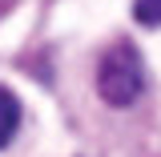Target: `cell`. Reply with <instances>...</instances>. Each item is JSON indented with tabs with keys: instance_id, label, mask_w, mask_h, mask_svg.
I'll use <instances>...</instances> for the list:
<instances>
[{
	"instance_id": "2",
	"label": "cell",
	"mask_w": 161,
	"mask_h": 157,
	"mask_svg": "<svg viewBox=\"0 0 161 157\" xmlns=\"http://www.w3.org/2000/svg\"><path fill=\"white\" fill-rule=\"evenodd\" d=\"M16 129H20V101L8 85H0V149L12 145Z\"/></svg>"
},
{
	"instance_id": "1",
	"label": "cell",
	"mask_w": 161,
	"mask_h": 157,
	"mask_svg": "<svg viewBox=\"0 0 161 157\" xmlns=\"http://www.w3.org/2000/svg\"><path fill=\"white\" fill-rule=\"evenodd\" d=\"M145 89V64L133 40H117L113 48H105L97 64V93L109 109H129Z\"/></svg>"
},
{
	"instance_id": "3",
	"label": "cell",
	"mask_w": 161,
	"mask_h": 157,
	"mask_svg": "<svg viewBox=\"0 0 161 157\" xmlns=\"http://www.w3.org/2000/svg\"><path fill=\"white\" fill-rule=\"evenodd\" d=\"M133 20L145 28H157L161 24V0H137L133 4Z\"/></svg>"
}]
</instances>
